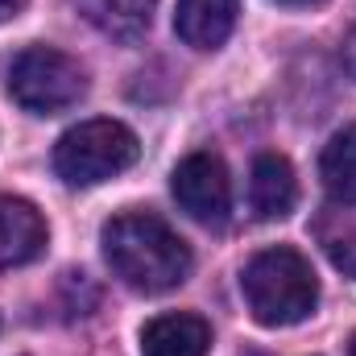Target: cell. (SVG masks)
<instances>
[{
    "label": "cell",
    "mask_w": 356,
    "mask_h": 356,
    "mask_svg": "<svg viewBox=\"0 0 356 356\" xmlns=\"http://www.w3.org/2000/svg\"><path fill=\"white\" fill-rule=\"evenodd\" d=\"M315 245L327 253V261L356 277V199H327L311 224Z\"/></svg>",
    "instance_id": "30bf717a"
},
{
    "label": "cell",
    "mask_w": 356,
    "mask_h": 356,
    "mask_svg": "<svg viewBox=\"0 0 356 356\" xmlns=\"http://www.w3.org/2000/svg\"><path fill=\"white\" fill-rule=\"evenodd\" d=\"M104 257L112 273L137 294H166L186 282L191 249L175 228L149 211H124L104 224Z\"/></svg>",
    "instance_id": "6da1fadb"
},
{
    "label": "cell",
    "mask_w": 356,
    "mask_h": 356,
    "mask_svg": "<svg viewBox=\"0 0 356 356\" xmlns=\"http://www.w3.org/2000/svg\"><path fill=\"white\" fill-rule=\"evenodd\" d=\"M170 191H175L178 207L199 224L220 228L232 211V178L220 154H207V149L186 154L170 175Z\"/></svg>",
    "instance_id": "5b68a950"
},
{
    "label": "cell",
    "mask_w": 356,
    "mask_h": 356,
    "mask_svg": "<svg viewBox=\"0 0 356 356\" xmlns=\"http://www.w3.org/2000/svg\"><path fill=\"white\" fill-rule=\"evenodd\" d=\"M348 353H353V356H356V332H353V344H348Z\"/></svg>",
    "instance_id": "2e32d148"
},
{
    "label": "cell",
    "mask_w": 356,
    "mask_h": 356,
    "mask_svg": "<svg viewBox=\"0 0 356 356\" xmlns=\"http://www.w3.org/2000/svg\"><path fill=\"white\" fill-rule=\"evenodd\" d=\"M46 249V220L29 199L0 195V269L25 266Z\"/></svg>",
    "instance_id": "8992f818"
},
{
    "label": "cell",
    "mask_w": 356,
    "mask_h": 356,
    "mask_svg": "<svg viewBox=\"0 0 356 356\" xmlns=\"http://www.w3.org/2000/svg\"><path fill=\"white\" fill-rule=\"evenodd\" d=\"M21 8H25V0H0V25H4V21H13Z\"/></svg>",
    "instance_id": "5bb4252c"
},
{
    "label": "cell",
    "mask_w": 356,
    "mask_h": 356,
    "mask_svg": "<svg viewBox=\"0 0 356 356\" xmlns=\"http://www.w3.org/2000/svg\"><path fill=\"white\" fill-rule=\"evenodd\" d=\"M141 158L137 133L120 120H83L54 145V170L67 186H99Z\"/></svg>",
    "instance_id": "3957f363"
},
{
    "label": "cell",
    "mask_w": 356,
    "mask_h": 356,
    "mask_svg": "<svg viewBox=\"0 0 356 356\" xmlns=\"http://www.w3.org/2000/svg\"><path fill=\"white\" fill-rule=\"evenodd\" d=\"M211 327L199 315H158L141 327V356H207Z\"/></svg>",
    "instance_id": "9c48e42d"
},
{
    "label": "cell",
    "mask_w": 356,
    "mask_h": 356,
    "mask_svg": "<svg viewBox=\"0 0 356 356\" xmlns=\"http://www.w3.org/2000/svg\"><path fill=\"white\" fill-rule=\"evenodd\" d=\"M344 71L356 79V25H353V33H348V42H344Z\"/></svg>",
    "instance_id": "4fadbf2b"
},
{
    "label": "cell",
    "mask_w": 356,
    "mask_h": 356,
    "mask_svg": "<svg viewBox=\"0 0 356 356\" xmlns=\"http://www.w3.org/2000/svg\"><path fill=\"white\" fill-rule=\"evenodd\" d=\"M83 91H88L83 67L54 46H25L8 63V95L33 116L67 112L83 99Z\"/></svg>",
    "instance_id": "277c9868"
},
{
    "label": "cell",
    "mask_w": 356,
    "mask_h": 356,
    "mask_svg": "<svg viewBox=\"0 0 356 356\" xmlns=\"http://www.w3.org/2000/svg\"><path fill=\"white\" fill-rule=\"evenodd\" d=\"M154 4L158 0H71V8L88 25L116 42H137L154 21Z\"/></svg>",
    "instance_id": "8fae6325"
},
{
    "label": "cell",
    "mask_w": 356,
    "mask_h": 356,
    "mask_svg": "<svg viewBox=\"0 0 356 356\" xmlns=\"http://www.w3.org/2000/svg\"><path fill=\"white\" fill-rule=\"evenodd\" d=\"M241 0H178L175 33L191 50H216L236 29Z\"/></svg>",
    "instance_id": "52a82bcc"
},
{
    "label": "cell",
    "mask_w": 356,
    "mask_h": 356,
    "mask_svg": "<svg viewBox=\"0 0 356 356\" xmlns=\"http://www.w3.org/2000/svg\"><path fill=\"white\" fill-rule=\"evenodd\" d=\"M277 4H286V8H315V4H323V0H277Z\"/></svg>",
    "instance_id": "9a60e30c"
},
{
    "label": "cell",
    "mask_w": 356,
    "mask_h": 356,
    "mask_svg": "<svg viewBox=\"0 0 356 356\" xmlns=\"http://www.w3.org/2000/svg\"><path fill=\"white\" fill-rule=\"evenodd\" d=\"M245 302L261 327H294L319 302V277L298 249H266L241 273Z\"/></svg>",
    "instance_id": "7a4b0ae2"
},
{
    "label": "cell",
    "mask_w": 356,
    "mask_h": 356,
    "mask_svg": "<svg viewBox=\"0 0 356 356\" xmlns=\"http://www.w3.org/2000/svg\"><path fill=\"white\" fill-rule=\"evenodd\" d=\"M319 178L332 191V199H356V124L340 129L323 154H319Z\"/></svg>",
    "instance_id": "7c38bea8"
},
{
    "label": "cell",
    "mask_w": 356,
    "mask_h": 356,
    "mask_svg": "<svg viewBox=\"0 0 356 356\" xmlns=\"http://www.w3.org/2000/svg\"><path fill=\"white\" fill-rule=\"evenodd\" d=\"M249 203L257 220H286L298 203V178L290 158L282 154H261L253 162V178H249Z\"/></svg>",
    "instance_id": "ba28073f"
}]
</instances>
